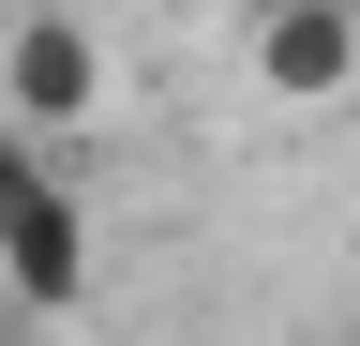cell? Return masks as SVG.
Instances as JSON below:
<instances>
[{"label":"cell","instance_id":"cell-3","mask_svg":"<svg viewBox=\"0 0 360 346\" xmlns=\"http://www.w3.org/2000/svg\"><path fill=\"white\" fill-rule=\"evenodd\" d=\"M0 286H15L30 316H75V301H90V196H75V181L30 196V226L0 241Z\"/></svg>","mask_w":360,"mask_h":346},{"label":"cell","instance_id":"cell-4","mask_svg":"<svg viewBox=\"0 0 360 346\" xmlns=\"http://www.w3.org/2000/svg\"><path fill=\"white\" fill-rule=\"evenodd\" d=\"M45 181H60V151H45V136H15V121H0V241L30 226V196H45Z\"/></svg>","mask_w":360,"mask_h":346},{"label":"cell","instance_id":"cell-5","mask_svg":"<svg viewBox=\"0 0 360 346\" xmlns=\"http://www.w3.org/2000/svg\"><path fill=\"white\" fill-rule=\"evenodd\" d=\"M0 346H30V331H0Z\"/></svg>","mask_w":360,"mask_h":346},{"label":"cell","instance_id":"cell-1","mask_svg":"<svg viewBox=\"0 0 360 346\" xmlns=\"http://www.w3.org/2000/svg\"><path fill=\"white\" fill-rule=\"evenodd\" d=\"M0 121H105V30L90 16H15L0 30Z\"/></svg>","mask_w":360,"mask_h":346},{"label":"cell","instance_id":"cell-2","mask_svg":"<svg viewBox=\"0 0 360 346\" xmlns=\"http://www.w3.org/2000/svg\"><path fill=\"white\" fill-rule=\"evenodd\" d=\"M240 61H255V91L330 106V91H360V16L345 0H270V16L240 30Z\"/></svg>","mask_w":360,"mask_h":346}]
</instances>
